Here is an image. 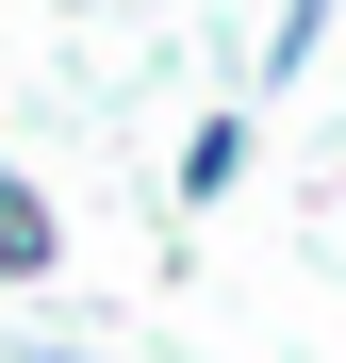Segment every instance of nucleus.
<instances>
[{"label": "nucleus", "instance_id": "1", "mask_svg": "<svg viewBox=\"0 0 346 363\" xmlns=\"http://www.w3.org/2000/svg\"><path fill=\"white\" fill-rule=\"evenodd\" d=\"M248 165H264V116H248V99H214L198 133H182V165H165V199L198 215V199H231V182H248Z\"/></svg>", "mask_w": 346, "mask_h": 363}, {"label": "nucleus", "instance_id": "2", "mask_svg": "<svg viewBox=\"0 0 346 363\" xmlns=\"http://www.w3.org/2000/svg\"><path fill=\"white\" fill-rule=\"evenodd\" d=\"M313 50H330V0H280V17H264V83H297Z\"/></svg>", "mask_w": 346, "mask_h": 363}]
</instances>
